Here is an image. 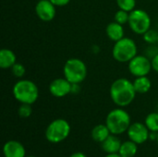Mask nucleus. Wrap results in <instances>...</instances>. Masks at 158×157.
<instances>
[{"mask_svg":"<svg viewBox=\"0 0 158 157\" xmlns=\"http://www.w3.org/2000/svg\"><path fill=\"white\" fill-rule=\"evenodd\" d=\"M157 46H158V41H157Z\"/></svg>","mask_w":158,"mask_h":157,"instance_id":"obj_32","label":"nucleus"},{"mask_svg":"<svg viewBox=\"0 0 158 157\" xmlns=\"http://www.w3.org/2000/svg\"><path fill=\"white\" fill-rule=\"evenodd\" d=\"M144 124L152 132H158V112L148 114L144 119Z\"/></svg>","mask_w":158,"mask_h":157,"instance_id":"obj_19","label":"nucleus"},{"mask_svg":"<svg viewBox=\"0 0 158 157\" xmlns=\"http://www.w3.org/2000/svg\"><path fill=\"white\" fill-rule=\"evenodd\" d=\"M131 124V116L123 107H118L111 110L106 118V125L109 129L111 134L115 135H120L127 132Z\"/></svg>","mask_w":158,"mask_h":157,"instance_id":"obj_3","label":"nucleus"},{"mask_svg":"<svg viewBox=\"0 0 158 157\" xmlns=\"http://www.w3.org/2000/svg\"><path fill=\"white\" fill-rule=\"evenodd\" d=\"M69 157H87V155L81 152H76V153H73Z\"/></svg>","mask_w":158,"mask_h":157,"instance_id":"obj_28","label":"nucleus"},{"mask_svg":"<svg viewBox=\"0 0 158 157\" xmlns=\"http://www.w3.org/2000/svg\"><path fill=\"white\" fill-rule=\"evenodd\" d=\"M31 113H32L31 105L20 104V105L19 106L18 114H19V118H30L31 116Z\"/></svg>","mask_w":158,"mask_h":157,"instance_id":"obj_23","label":"nucleus"},{"mask_svg":"<svg viewBox=\"0 0 158 157\" xmlns=\"http://www.w3.org/2000/svg\"><path fill=\"white\" fill-rule=\"evenodd\" d=\"M110 134L111 132L106 124H98L94 126L91 132L92 139L99 143H102Z\"/></svg>","mask_w":158,"mask_h":157,"instance_id":"obj_16","label":"nucleus"},{"mask_svg":"<svg viewBox=\"0 0 158 157\" xmlns=\"http://www.w3.org/2000/svg\"><path fill=\"white\" fill-rule=\"evenodd\" d=\"M27 157H36V156H32V155H31V156H27Z\"/></svg>","mask_w":158,"mask_h":157,"instance_id":"obj_31","label":"nucleus"},{"mask_svg":"<svg viewBox=\"0 0 158 157\" xmlns=\"http://www.w3.org/2000/svg\"><path fill=\"white\" fill-rule=\"evenodd\" d=\"M69 123L64 118H56L49 123L44 131L46 140L51 143H59L65 141L70 133Z\"/></svg>","mask_w":158,"mask_h":157,"instance_id":"obj_6","label":"nucleus"},{"mask_svg":"<svg viewBox=\"0 0 158 157\" xmlns=\"http://www.w3.org/2000/svg\"><path fill=\"white\" fill-rule=\"evenodd\" d=\"M143 41L146 43H148L150 45H152V44H157L158 32L156 30L150 29L145 33H143Z\"/></svg>","mask_w":158,"mask_h":157,"instance_id":"obj_20","label":"nucleus"},{"mask_svg":"<svg viewBox=\"0 0 158 157\" xmlns=\"http://www.w3.org/2000/svg\"><path fill=\"white\" fill-rule=\"evenodd\" d=\"M157 112H158V110H157Z\"/></svg>","mask_w":158,"mask_h":157,"instance_id":"obj_33","label":"nucleus"},{"mask_svg":"<svg viewBox=\"0 0 158 157\" xmlns=\"http://www.w3.org/2000/svg\"><path fill=\"white\" fill-rule=\"evenodd\" d=\"M117 5L119 9L125 10L127 12H131L135 9L136 0H116Z\"/></svg>","mask_w":158,"mask_h":157,"instance_id":"obj_21","label":"nucleus"},{"mask_svg":"<svg viewBox=\"0 0 158 157\" xmlns=\"http://www.w3.org/2000/svg\"><path fill=\"white\" fill-rule=\"evenodd\" d=\"M71 85L72 83H70L66 78H57L50 82L49 92L54 97L62 98L70 93Z\"/></svg>","mask_w":158,"mask_h":157,"instance_id":"obj_11","label":"nucleus"},{"mask_svg":"<svg viewBox=\"0 0 158 157\" xmlns=\"http://www.w3.org/2000/svg\"><path fill=\"white\" fill-rule=\"evenodd\" d=\"M132 82H133V86L137 93H141V94L146 93L152 88L151 80L147 76L137 77Z\"/></svg>","mask_w":158,"mask_h":157,"instance_id":"obj_17","label":"nucleus"},{"mask_svg":"<svg viewBox=\"0 0 158 157\" xmlns=\"http://www.w3.org/2000/svg\"><path fill=\"white\" fill-rule=\"evenodd\" d=\"M56 6H65L69 4L70 0H50Z\"/></svg>","mask_w":158,"mask_h":157,"instance_id":"obj_25","label":"nucleus"},{"mask_svg":"<svg viewBox=\"0 0 158 157\" xmlns=\"http://www.w3.org/2000/svg\"><path fill=\"white\" fill-rule=\"evenodd\" d=\"M129 17H130V12H127L122 9H118L114 16V19L116 22L124 25L129 22Z\"/></svg>","mask_w":158,"mask_h":157,"instance_id":"obj_22","label":"nucleus"},{"mask_svg":"<svg viewBox=\"0 0 158 157\" xmlns=\"http://www.w3.org/2000/svg\"><path fill=\"white\" fill-rule=\"evenodd\" d=\"M128 68L130 73L135 78L147 76L153 69L151 59L144 55H137L134 56L128 63Z\"/></svg>","mask_w":158,"mask_h":157,"instance_id":"obj_8","label":"nucleus"},{"mask_svg":"<svg viewBox=\"0 0 158 157\" xmlns=\"http://www.w3.org/2000/svg\"><path fill=\"white\" fill-rule=\"evenodd\" d=\"M156 143H157V144H158V132H157V138H156Z\"/></svg>","mask_w":158,"mask_h":157,"instance_id":"obj_30","label":"nucleus"},{"mask_svg":"<svg viewBox=\"0 0 158 157\" xmlns=\"http://www.w3.org/2000/svg\"><path fill=\"white\" fill-rule=\"evenodd\" d=\"M138 152V144L132 141H127L121 143L119 155L121 157H134Z\"/></svg>","mask_w":158,"mask_h":157,"instance_id":"obj_18","label":"nucleus"},{"mask_svg":"<svg viewBox=\"0 0 158 157\" xmlns=\"http://www.w3.org/2000/svg\"><path fill=\"white\" fill-rule=\"evenodd\" d=\"M56 6L50 0H40L35 6V13L42 21L49 22L56 17Z\"/></svg>","mask_w":158,"mask_h":157,"instance_id":"obj_10","label":"nucleus"},{"mask_svg":"<svg viewBox=\"0 0 158 157\" xmlns=\"http://www.w3.org/2000/svg\"><path fill=\"white\" fill-rule=\"evenodd\" d=\"M120 140L115 134H110L102 143L101 147L105 153L107 154H118L120 146H121Z\"/></svg>","mask_w":158,"mask_h":157,"instance_id":"obj_14","label":"nucleus"},{"mask_svg":"<svg viewBox=\"0 0 158 157\" xmlns=\"http://www.w3.org/2000/svg\"><path fill=\"white\" fill-rule=\"evenodd\" d=\"M127 134L131 141L137 144H143L149 140L150 130L144 123L134 122L131 124L127 130Z\"/></svg>","mask_w":158,"mask_h":157,"instance_id":"obj_9","label":"nucleus"},{"mask_svg":"<svg viewBox=\"0 0 158 157\" xmlns=\"http://www.w3.org/2000/svg\"><path fill=\"white\" fill-rule=\"evenodd\" d=\"M128 24L132 32L139 35H143L148 30L151 29L152 19L145 10L141 8H135L134 10L130 12Z\"/></svg>","mask_w":158,"mask_h":157,"instance_id":"obj_7","label":"nucleus"},{"mask_svg":"<svg viewBox=\"0 0 158 157\" xmlns=\"http://www.w3.org/2000/svg\"><path fill=\"white\" fill-rule=\"evenodd\" d=\"M80 89H81L80 84L74 83V84H72V85H71V92H70V93L77 94V93H80V91H81Z\"/></svg>","mask_w":158,"mask_h":157,"instance_id":"obj_27","label":"nucleus"},{"mask_svg":"<svg viewBox=\"0 0 158 157\" xmlns=\"http://www.w3.org/2000/svg\"><path fill=\"white\" fill-rule=\"evenodd\" d=\"M106 33L108 39L115 43L119 41L123 37H125V31H124L123 25L116 22L115 20L107 24L106 28Z\"/></svg>","mask_w":158,"mask_h":157,"instance_id":"obj_13","label":"nucleus"},{"mask_svg":"<svg viewBox=\"0 0 158 157\" xmlns=\"http://www.w3.org/2000/svg\"><path fill=\"white\" fill-rule=\"evenodd\" d=\"M10 69H11L12 75L15 78H18V79H21L25 75V73H26L25 67L22 64H20V63H16L15 65H13V67Z\"/></svg>","mask_w":158,"mask_h":157,"instance_id":"obj_24","label":"nucleus"},{"mask_svg":"<svg viewBox=\"0 0 158 157\" xmlns=\"http://www.w3.org/2000/svg\"><path fill=\"white\" fill-rule=\"evenodd\" d=\"M14 98L20 104H34L39 97L38 86L30 80L20 79L12 88Z\"/></svg>","mask_w":158,"mask_h":157,"instance_id":"obj_2","label":"nucleus"},{"mask_svg":"<svg viewBox=\"0 0 158 157\" xmlns=\"http://www.w3.org/2000/svg\"><path fill=\"white\" fill-rule=\"evenodd\" d=\"M17 63V56L15 53L7 48H3L0 51V68L2 69L11 68Z\"/></svg>","mask_w":158,"mask_h":157,"instance_id":"obj_15","label":"nucleus"},{"mask_svg":"<svg viewBox=\"0 0 158 157\" xmlns=\"http://www.w3.org/2000/svg\"><path fill=\"white\" fill-rule=\"evenodd\" d=\"M86 64L80 58L72 57L66 61L63 67V75L70 83L81 84L87 77Z\"/></svg>","mask_w":158,"mask_h":157,"instance_id":"obj_5","label":"nucleus"},{"mask_svg":"<svg viewBox=\"0 0 158 157\" xmlns=\"http://www.w3.org/2000/svg\"><path fill=\"white\" fill-rule=\"evenodd\" d=\"M151 63H152V68L156 72L158 73V53L153 57L151 58Z\"/></svg>","mask_w":158,"mask_h":157,"instance_id":"obj_26","label":"nucleus"},{"mask_svg":"<svg viewBox=\"0 0 158 157\" xmlns=\"http://www.w3.org/2000/svg\"><path fill=\"white\" fill-rule=\"evenodd\" d=\"M138 47L133 39L123 37L116 42L112 48L113 58L119 63H129L138 54Z\"/></svg>","mask_w":158,"mask_h":157,"instance_id":"obj_4","label":"nucleus"},{"mask_svg":"<svg viewBox=\"0 0 158 157\" xmlns=\"http://www.w3.org/2000/svg\"><path fill=\"white\" fill-rule=\"evenodd\" d=\"M3 155L5 157H25L26 151L21 143L10 140L4 144Z\"/></svg>","mask_w":158,"mask_h":157,"instance_id":"obj_12","label":"nucleus"},{"mask_svg":"<svg viewBox=\"0 0 158 157\" xmlns=\"http://www.w3.org/2000/svg\"><path fill=\"white\" fill-rule=\"evenodd\" d=\"M105 157H121L119 154H107Z\"/></svg>","mask_w":158,"mask_h":157,"instance_id":"obj_29","label":"nucleus"},{"mask_svg":"<svg viewBox=\"0 0 158 157\" xmlns=\"http://www.w3.org/2000/svg\"><path fill=\"white\" fill-rule=\"evenodd\" d=\"M110 97L118 107L130 105L136 97V91L133 82L126 78H119L114 81L109 90Z\"/></svg>","mask_w":158,"mask_h":157,"instance_id":"obj_1","label":"nucleus"}]
</instances>
